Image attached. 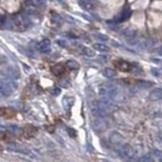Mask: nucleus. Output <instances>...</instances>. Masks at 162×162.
Listing matches in <instances>:
<instances>
[{
    "label": "nucleus",
    "instance_id": "nucleus-27",
    "mask_svg": "<svg viewBox=\"0 0 162 162\" xmlns=\"http://www.w3.org/2000/svg\"><path fill=\"white\" fill-rule=\"evenodd\" d=\"M9 129H10V130H9V131L12 132V133H16V132L18 131V130H19L16 126H10V127H9Z\"/></svg>",
    "mask_w": 162,
    "mask_h": 162
},
{
    "label": "nucleus",
    "instance_id": "nucleus-1",
    "mask_svg": "<svg viewBox=\"0 0 162 162\" xmlns=\"http://www.w3.org/2000/svg\"><path fill=\"white\" fill-rule=\"evenodd\" d=\"M17 88V84L15 80L11 78H3L0 79V93L4 96H9L11 95Z\"/></svg>",
    "mask_w": 162,
    "mask_h": 162
},
{
    "label": "nucleus",
    "instance_id": "nucleus-25",
    "mask_svg": "<svg viewBox=\"0 0 162 162\" xmlns=\"http://www.w3.org/2000/svg\"><path fill=\"white\" fill-rule=\"evenodd\" d=\"M141 161H153V159H152V157L150 156V155H144V156H142L140 158Z\"/></svg>",
    "mask_w": 162,
    "mask_h": 162
},
{
    "label": "nucleus",
    "instance_id": "nucleus-9",
    "mask_svg": "<svg viewBox=\"0 0 162 162\" xmlns=\"http://www.w3.org/2000/svg\"><path fill=\"white\" fill-rule=\"evenodd\" d=\"M78 4L80 5V7L87 11L94 10L95 8V4L92 0H78Z\"/></svg>",
    "mask_w": 162,
    "mask_h": 162
},
{
    "label": "nucleus",
    "instance_id": "nucleus-29",
    "mask_svg": "<svg viewBox=\"0 0 162 162\" xmlns=\"http://www.w3.org/2000/svg\"><path fill=\"white\" fill-rule=\"evenodd\" d=\"M68 133H69V135H71L72 137L76 136V133H75V131L73 129H68Z\"/></svg>",
    "mask_w": 162,
    "mask_h": 162
},
{
    "label": "nucleus",
    "instance_id": "nucleus-28",
    "mask_svg": "<svg viewBox=\"0 0 162 162\" xmlns=\"http://www.w3.org/2000/svg\"><path fill=\"white\" fill-rule=\"evenodd\" d=\"M61 92V90L59 89V88H54L53 90H52V93H53L54 95H59Z\"/></svg>",
    "mask_w": 162,
    "mask_h": 162
},
{
    "label": "nucleus",
    "instance_id": "nucleus-16",
    "mask_svg": "<svg viewBox=\"0 0 162 162\" xmlns=\"http://www.w3.org/2000/svg\"><path fill=\"white\" fill-rule=\"evenodd\" d=\"M103 76L108 79H111L117 76V72L113 69H111V68H106V69L103 70Z\"/></svg>",
    "mask_w": 162,
    "mask_h": 162
},
{
    "label": "nucleus",
    "instance_id": "nucleus-26",
    "mask_svg": "<svg viewBox=\"0 0 162 162\" xmlns=\"http://www.w3.org/2000/svg\"><path fill=\"white\" fill-rule=\"evenodd\" d=\"M7 61V59H6L5 56H3V55L0 54V65H2V64H4Z\"/></svg>",
    "mask_w": 162,
    "mask_h": 162
},
{
    "label": "nucleus",
    "instance_id": "nucleus-18",
    "mask_svg": "<svg viewBox=\"0 0 162 162\" xmlns=\"http://www.w3.org/2000/svg\"><path fill=\"white\" fill-rule=\"evenodd\" d=\"M59 85L62 88H68L71 86V82L68 78H62L60 81H59Z\"/></svg>",
    "mask_w": 162,
    "mask_h": 162
},
{
    "label": "nucleus",
    "instance_id": "nucleus-3",
    "mask_svg": "<svg viewBox=\"0 0 162 162\" xmlns=\"http://www.w3.org/2000/svg\"><path fill=\"white\" fill-rule=\"evenodd\" d=\"M118 153L122 155L123 157L128 159H135L136 158V151L134 150V148H132L129 145H124L121 146V148L118 149Z\"/></svg>",
    "mask_w": 162,
    "mask_h": 162
},
{
    "label": "nucleus",
    "instance_id": "nucleus-2",
    "mask_svg": "<svg viewBox=\"0 0 162 162\" xmlns=\"http://www.w3.org/2000/svg\"><path fill=\"white\" fill-rule=\"evenodd\" d=\"M12 24H13V26H14L17 31H26V29H27L31 26V20H29V17L24 16V15L18 14L13 17Z\"/></svg>",
    "mask_w": 162,
    "mask_h": 162
},
{
    "label": "nucleus",
    "instance_id": "nucleus-13",
    "mask_svg": "<svg viewBox=\"0 0 162 162\" xmlns=\"http://www.w3.org/2000/svg\"><path fill=\"white\" fill-rule=\"evenodd\" d=\"M80 52L86 57H94L95 56L94 50L90 49V48H88V47H85V46H81V47H80Z\"/></svg>",
    "mask_w": 162,
    "mask_h": 162
},
{
    "label": "nucleus",
    "instance_id": "nucleus-15",
    "mask_svg": "<svg viewBox=\"0 0 162 162\" xmlns=\"http://www.w3.org/2000/svg\"><path fill=\"white\" fill-rule=\"evenodd\" d=\"M93 49L98 52H102V53H106V52L109 51V48L108 46L101 44V43H95V44H93Z\"/></svg>",
    "mask_w": 162,
    "mask_h": 162
},
{
    "label": "nucleus",
    "instance_id": "nucleus-8",
    "mask_svg": "<svg viewBox=\"0 0 162 162\" xmlns=\"http://www.w3.org/2000/svg\"><path fill=\"white\" fill-rule=\"evenodd\" d=\"M109 141H111V143L113 145H121L123 143V141H124V138H123V136L121 135L120 133H118V132H113V133H111V135H109Z\"/></svg>",
    "mask_w": 162,
    "mask_h": 162
},
{
    "label": "nucleus",
    "instance_id": "nucleus-33",
    "mask_svg": "<svg viewBox=\"0 0 162 162\" xmlns=\"http://www.w3.org/2000/svg\"><path fill=\"white\" fill-rule=\"evenodd\" d=\"M152 72H153V74H155L157 76V75H158V73H157V71L156 70H152Z\"/></svg>",
    "mask_w": 162,
    "mask_h": 162
},
{
    "label": "nucleus",
    "instance_id": "nucleus-10",
    "mask_svg": "<svg viewBox=\"0 0 162 162\" xmlns=\"http://www.w3.org/2000/svg\"><path fill=\"white\" fill-rule=\"evenodd\" d=\"M92 127L93 129L95 130L96 132H102L103 130H106V124H104V122H102L101 121V118H97L96 120H94L92 122Z\"/></svg>",
    "mask_w": 162,
    "mask_h": 162
},
{
    "label": "nucleus",
    "instance_id": "nucleus-19",
    "mask_svg": "<svg viewBox=\"0 0 162 162\" xmlns=\"http://www.w3.org/2000/svg\"><path fill=\"white\" fill-rule=\"evenodd\" d=\"M137 85H138L139 87L143 88V89H147V88L151 87V86L153 85V84H152L150 81H143V80H142V81H139Z\"/></svg>",
    "mask_w": 162,
    "mask_h": 162
},
{
    "label": "nucleus",
    "instance_id": "nucleus-34",
    "mask_svg": "<svg viewBox=\"0 0 162 162\" xmlns=\"http://www.w3.org/2000/svg\"><path fill=\"white\" fill-rule=\"evenodd\" d=\"M158 53L160 54V55H162V47L160 48V49H159V51H158Z\"/></svg>",
    "mask_w": 162,
    "mask_h": 162
},
{
    "label": "nucleus",
    "instance_id": "nucleus-20",
    "mask_svg": "<svg viewBox=\"0 0 162 162\" xmlns=\"http://www.w3.org/2000/svg\"><path fill=\"white\" fill-rule=\"evenodd\" d=\"M66 65H67L68 67L70 68V69H78V68H79V64L77 63L75 60H69V61H67Z\"/></svg>",
    "mask_w": 162,
    "mask_h": 162
},
{
    "label": "nucleus",
    "instance_id": "nucleus-22",
    "mask_svg": "<svg viewBox=\"0 0 162 162\" xmlns=\"http://www.w3.org/2000/svg\"><path fill=\"white\" fill-rule=\"evenodd\" d=\"M52 21L55 22V24H60L61 22V16L57 13H53L52 14Z\"/></svg>",
    "mask_w": 162,
    "mask_h": 162
},
{
    "label": "nucleus",
    "instance_id": "nucleus-7",
    "mask_svg": "<svg viewBox=\"0 0 162 162\" xmlns=\"http://www.w3.org/2000/svg\"><path fill=\"white\" fill-rule=\"evenodd\" d=\"M113 63H115L116 67L123 72H129V71H132V70H133V65H131V64L126 62V61L118 60V61H115Z\"/></svg>",
    "mask_w": 162,
    "mask_h": 162
},
{
    "label": "nucleus",
    "instance_id": "nucleus-24",
    "mask_svg": "<svg viewBox=\"0 0 162 162\" xmlns=\"http://www.w3.org/2000/svg\"><path fill=\"white\" fill-rule=\"evenodd\" d=\"M95 39H97L98 41H108V38L106 36H104V35H100V34H96V35H94L93 36Z\"/></svg>",
    "mask_w": 162,
    "mask_h": 162
},
{
    "label": "nucleus",
    "instance_id": "nucleus-36",
    "mask_svg": "<svg viewBox=\"0 0 162 162\" xmlns=\"http://www.w3.org/2000/svg\"><path fill=\"white\" fill-rule=\"evenodd\" d=\"M0 151H1V147H0Z\"/></svg>",
    "mask_w": 162,
    "mask_h": 162
},
{
    "label": "nucleus",
    "instance_id": "nucleus-11",
    "mask_svg": "<svg viewBox=\"0 0 162 162\" xmlns=\"http://www.w3.org/2000/svg\"><path fill=\"white\" fill-rule=\"evenodd\" d=\"M149 99L152 101H157V100L162 99V88H156L152 90L149 94Z\"/></svg>",
    "mask_w": 162,
    "mask_h": 162
},
{
    "label": "nucleus",
    "instance_id": "nucleus-32",
    "mask_svg": "<svg viewBox=\"0 0 162 162\" xmlns=\"http://www.w3.org/2000/svg\"><path fill=\"white\" fill-rule=\"evenodd\" d=\"M4 113H5V109L2 108H0V117H1V116H3Z\"/></svg>",
    "mask_w": 162,
    "mask_h": 162
},
{
    "label": "nucleus",
    "instance_id": "nucleus-30",
    "mask_svg": "<svg viewBox=\"0 0 162 162\" xmlns=\"http://www.w3.org/2000/svg\"><path fill=\"white\" fill-rule=\"evenodd\" d=\"M58 44L60 45V46H63V47H65V46H66L65 41H63V40H59L58 41Z\"/></svg>",
    "mask_w": 162,
    "mask_h": 162
},
{
    "label": "nucleus",
    "instance_id": "nucleus-17",
    "mask_svg": "<svg viewBox=\"0 0 162 162\" xmlns=\"http://www.w3.org/2000/svg\"><path fill=\"white\" fill-rule=\"evenodd\" d=\"M52 72H53L55 75H60L61 73L64 72V66L61 65V64H57V65H55L54 67L52 68Z\"/></svg>",
    "mask_w": 162,
    "mask_h": 162
},
{
    "label": "nucleus",
    "instance_id": "nucleus-35",
    "mask_svg": "<svg viewBox=\"0 0 162 162\" xmlns=\"http://www.w3.org/2000/svg\"><path fill=\"white\" fill-rule=\"evenodd\" d=\"M158 160L162 162V156H160V157H159V158H158Z\"/></svg>",
    "mask_w": 162,
    "mask_h": 162
},
{
    "label": "nucleus",
    "instance_id": "nucleus-31",
    "mask_svg": "<svg viewBox=\"0 0 162 162\" xmlns=\"http://www.w3.org/2000/svg\"><path fill=\"white\" fill-rule=\"evenodd\" d=\"M158 141L160 142V144L162 145V133H159L158 134Z\"/></svg>",
    "mask_w": 162,
    "mask_h": 162
},
{
    "label": "nucleus",
    "instance_id": "nucleus-5",
    "mask_svg": "<svg viewBox=\"0 0 162 162\" xmlns=\"http://www.w3.org/2000/svg\"><path fill=\"white\" fill-rule=\"evenodd\" d=\"M3 74L8 78H11L13 80H16L20 77V72L19 70L16 69L15 67H7L3 70Z\"/></svg>",
    "mask_w": 162,
    "mask_h": 162
},
{
    "label": "nucleus",
    "instance_id": "nucleus-21",
    "mask_svg": "<svg viewBox=\"0 0 162 162\" xmlns=\"http://www.w3.org/2000/svg\"><path fill=\"white\" fill-rule=\"evenodd\" d=\"M124 36H126V38L129 40V39L133 38V36H136V31H134V29H128L126 31H124Z\"/></svg>",
    "mask_w": 162,
    "mask_h": 162
},
{
    "label": "nucleus",
    "instance_id": "nucleus-23",
    "mask_svg": "<svg viewBox=\"0 0 162 162\" xmlns=\"http://www.w3.org/2000/svg\"><path fill=\"white\" fill-rule=\"evenodd\" d=\"M36 6H40V7H44L46 5V0H31Z\"/></svg>",
    "mask_w": 162,
    "mask_h": 162
},
{
    "label": "nucleus",
    "instance_id": "nucleus-4",
    "mask_svg": "<svg viewBox=\"0 0 162 162\" xmlns=\"http://www.w3.org/2000/svg\"><path fill=\"white\" fill-rule=\"evenodd\" d=\"M91 111H92V113L96 118H101L106 117V113H108V111L101 106V104L99 103V101L93 102L92 106H91Z\"/></svg>",
    "mask_w": 162,
    "mask_h": 162
},
{
    "label": "nucleus",
    "instance_id": "nucleus-6",
    "mask_svg": "<svg viewBox=\"0 0 162 162\" xmlns=\"http://www.w3.org/2000/svg\"><path fill=\"white\" fill-rule=\"evenodd\" d=\"M36 48L38 51L42 52V53H48L51 51V42L48 39H44L36 44Z\"/></svg>",
    "mask_w": 162,
    "mask_h": 162
},
{
    "label": "nucleus",
    "instance_id": "nucleus-14",
    "mask_svg": "<svg viewBox=\"0 0 162 162\" xmlns=\"http://www.w3.org/2000/svg\"><path fill=\"white\" fill-rule=\"evenodd\" d=\"M130 16H131V9L128 7L124 8L122 12H121L120 16H118V21H125V20H127Z\"/></svg>",
    "mask_w": 162,
    "mask_h": 162
},
{
    "label": "nucleus",
    "instance_id": "nucleus-12",
    "mask_svg": "<svg viewBox=\"0 0 162 162\" xmlns=\"http://www.w3.org/2000/svg\"><path fill=\"white\" fill-rule=\"evenodd\" d=\"M73 103H74V98L71 96H65L64 98L62 99V106L63 108L65 109H69L71 108V106H73Z\"/></svg>",
    "mask_w": 162,
    "mask_h": 162
}]
</instances>
